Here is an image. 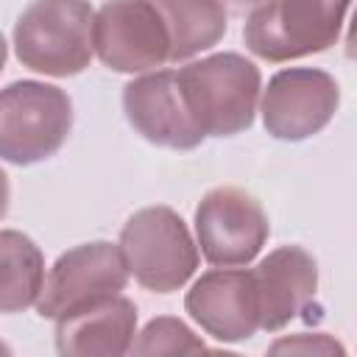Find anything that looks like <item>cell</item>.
I'll use <instances>...</instances> for the list:
<instances>
[{
    "label": "cell",
    "instance_id": "9c48e42d",
    "mask_svg": "<svg viewBox=\"0 0 357 357\" xmlns=\"http://www.w3.org/2000/svg\"><path fill=\"white\" fill-rule=\"evenodd\" d=\"M340 106L337 81L318 67L279 70L262 89V123L273 139L301 142L329 126Z\"/></svg>",
    "mask_w": 357,
    "mask_h": 357
},
{
    "label": "cell",
    "instance_id": "277c9868",
    "mask_svg": "<svg viewBox=\"0 0 357 357\" xmlns=\"http://www.w3.org/2000/svg\"><path fill=\"white\" fill-rule=\"evenodd\" d=\"M120 254L128 276L151 293L181 290L198 268V245L170 206H145L120 229Z\"/></svg>",
    "mask_w": 357,
    "mask_h": 357
},
{
    "label": "cell",
    "instance_id": "5bb4252c",
    "mask_svg": "<svg viewBox=\"0 0 357 357\" xmlns=\"http://www.w3.org/2000/svg\"><path fill=\"white\" fill-rule=\"evenodd\" d=\"M170 36V61H187L215 47L229 28L220 0H148Z\"/></svg>",
    "mask_w": 357,
    "mask_h": 357
},
{
    "label": "cell",
    "instance_id": "8fae6325",
    "mask_svg": "<svg viewBox=\"0 0 357 357\" xmlns=\"http://www.w3.org/2000/svg\"><path fill=\"white\" fill-rule=\"evenodd\" d=\"M190 318L220 343H240L259 332V307L251 271L212 268L184 296Z\"/></svg>",
    "mask_w": 357,
    "mask_h": 357
},
{
    "label": "cell",
    "instance_id": "d6986e66",
    "mask_svg": "<svg viewBox=\"0 0 357 357\" xmlns=\"http://www.w3.org/2000/svg\"><path fill=\"white\" fill-rule=\"evenodd\" d=\"M6 56H8V47H6V39H3V31H0V73L6 67Z\"/></svg>",
    "mask_w": 357,
    "mask_h": 357
},
{
    "label": "cell",
    "instance_id": "52a82bcc",
    "mask_svg": "<svg viewBox=\"0 0 357 357\" xmlns=\"http://www.w3.org/2000/svg\"><path fill=\"white\" fill-rule=\"evenodd\" d=\"M126 284L128 268L120 245L109 240L81 243L64 251L47 271L36 298V312L47 321H56L92 301L126 290Z\"/></svg>",
    "mask_w": 357,
    "mask_h": 357
},
{
    "label": "cell",
    "instance_id": "e0dca14e",
    "mask_svg": "<svg viewBox=\"0 0 357 357\" xmlns=\"http://www.w3.org/2000/svg\"><path fill=\"white\" fill-rule=\"evenodd\" d=\"M271 351L273 354H279V351H301V354H343V346L340 343H335L329 335H324V332H315V335H307V332H301V335H293V337H284V340H276L273 346H271Z\"/></svg>",
    "mask_w": 357,
    "mask_h": 357
},
{
    "label": "cell",
    "instance_id": "ac0fdd59",
    "mask_svg": "<svg viewBox=\"0 0 357 357\" xmlns=\"http://www.w3.org/2000/svg\"><path fill=\"white\" fill-rule=\"evenodd\" d=\"M8 201H11V187H8V176H6L3 167H0V220H3L6 212H8Z\"/></svg>",
    "mask_w": 357,
    "mask_h": 357
},
{
    "label": "cell",
    "instance_id": "9a60e30c",
    "mask_svg": "<svg viewBox=\"0 0 357 357\" xmlns=\"http://www.w3.org/2000/svg\"><path fill=\"white\" fill-rule=\"evenodd\" d=\"M42 282V248L17 229H0V312L11 315L33 307Z\"/></svg>",
    "mask_w": 357,
    "mask_h": 357
},
{
    "label": "cell",
    "instance_id": "6da1fadb",
    "mask_svg": "<svg viewBox=\"0 0 357 357\" xmlns=\"http://www.w3.org/2000/svg\"><path fill=\"white\" fill-rule=\"evenodd\" d=\"M184 103L204 137H234L251 128L262 75L240 53H212L176 70Z\"/></svg>",
    "mask_w": 357,
    "mask_h": 357
},
{
    "label": "cell",
    "instance_id": "8992f818",
    "mask_svg": "<svg viewBox=\"0 0 357 357\" xmlns=\"http://www.w3.org/2000/svg\"><path fill=\"white\" fill-rule=\"evenodd\" d=\"M271 223L262 204L240 187H215L195 206V237L215 268H243L268 243Z\"/></svg>",
    "mask_w": 357,
    "mask_h": 357
},
{
    "label": "cell",
    "instance_id": "ba28073f",
    "mask_svg": "<svg viewBox=\"0 0 357 357\" xmlns=\"http://www.w3.org/2000/svg\"><path fill=\"white\" fill-rule=\"evenodd\" d=\"M92 50L114 73H148L170 61V36L148 0H106L92 20Z\"/></svg>",
    "mask_w": 357,
    "mask_h": 357
},
{
    "label": "cell",
    "instance_id": "7c38bea8",
    "mask_svg": "<svg viewBox=\"0 0 357 357\" xmlns=\"http://www.w3.org/2000/svg\"><path fill=\"white\" fill-rule=\"evenodd\" d=\"M259 329L279 332L296 315H301L318 290V265L315 257L301 245H279L251 268Z\"/></svg>",
    "mask_w": 357,
    "mask_h": 357
},
{
    "label": "cell",
    "instance_id": "7a4b0ae2",
    "mask_svg": "<svg viewBox=\"0 0 357 357\" xmlns=\"http://www.w3.org/2000/svg\"><path fill=\"white\" fill-rule=\"evenodd\" d=\"M92 20L89 0H33L14 25L20 64L53 78L84 73L95 53Z\"/></svg>",
    "mask_w": 357,
    "mask_h": 357
},
{
    "label": "cell",
    "instance_id": "3957f363",
    "mask_svg": "<svg viewBox=\"0 0 357 357\" xmlns=\"http://www.w3.org/2000/svg\"><path fill=\"white\" fill-rule=\"evenodd\" d=\"M349 6L351 0H265L248 14L243 42L273 64L324 53L340 39Z\"/></svg>",
    "mask_w": 357,
    "mask_h": 357
},
{
    "label": "cell",
    "instance_id": "30bf717a",
    "mask_svg": "<svg viewBox=\"0 0 357 357\" xmlns=\"http://www.w3.org/2000/svg\"><path fill=\"white\" fill-rule=\"evenodd\" d=\"M123 112L131 128L159 148L192 151L206 139L184 103L176 70H153L128 81L123 86Z\"/></svg>",
    "mask_w": 357,
    "mask_h": 357
},
{
    "label": "cell",
    "instance_id": "2e32d148",
    "mask_svg": "<svg viewBox=\"0 0 357 357\" xmlns=\"http://www.w3.org/2000/svg\"><path fill=\"white\" fill-rule=\"evenodd\" d=\"M204 340L173 315H159L145 324V329L131 340L134 354H195L204 351Z\"/></svg>",
    "mask_w": 357,
    "mask_h": 357
},
{
    "label": "cell",
    "instance_id": "4fadbf2b",
    "mask_svg": "<svg viewBox=\"0 0 357 357\" xmlns=\"http://www.w3.org/2000/svg\"><path fill=\"white\" fill-rule=\"evenodd\" d=\"M137 335V307L114 293L56 318V351L64 357H120Z\"/></svg>",
    "mask_w": 357,
    "mask_h": 357
},
{
    "label": "cell",
    "instance_id": "5b68a950",
    "mask_svg": "<svg viewBox=\"0 0 357 357\" xmlns=\"http://www.w3.org/2000/svg\"><path fill=\"white\" fill-rule=\"evenodd\" d=\"M73 128L70 95L45 81H14L0 89V159L36 165L53 156Z\"/></svg>",
    "mask_w": 357,
    "mask_h": 357
},
{
    "label": "cell",
    "instance_id": "ffe728a7",
    "mask_svg": "<svg viewBox=\"0 0 357 357\" xmlns=\"http://www.w3.org/2000/svg\"><path fill=\"white\" fill-rule=\"evenodd\" d=\"M234 6H259V3H265V0H231Z\"/></svg>",
    "mask_w": 357,
    "mask_h": 357
},
{
    "label": "cell",
    "instance_id": "44dd1931",
    "mask_svg": "<svg viewBox=\"0 0 357 357\" xmlns=\"http://www.w3.org/2000/svg\"><path fill=\"white\" fill-rule=\"evenodd\" d=\"M0 351H6V354H8V351H11V349H8V346H6V343H0Z\"/></svg>",
    "mask_w": 357,
    "mask_h": 357
}]
</instances>
